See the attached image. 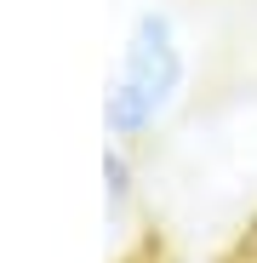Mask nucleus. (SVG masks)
I'll list each match as a JSON object with an SVG mask.
<instances>
[{"label":"nucleus","instance_id":"obj_1","mask_svg":"<svg viewBox=\"0 0 257 263\" xmlns=\"http://www.w3.org/2000/svg\"><path fill=\"white\" fill-rule=\"evenodd\" d=\"M189 92V46L171 12L149 6L132 17L120 40V58H114V74H109V98H103V126L114 143H149L154 132L177 115Z\"/></svg>","mask_w":257,"mask_h":263}]
</instances>
